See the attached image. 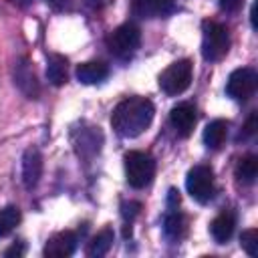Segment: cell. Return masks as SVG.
I'll use <instances>...</instances> for the list:
<instances>
[{
	"label": "cell",
	"mask_w": 258,
	"mask_h": 258,
	"mask_svg": "<svg viewBox=\"0 0 258 258\" xmlns=\"http://www.w3.org/2000/svg\"><path fill=\"white\" fill-rule=\"evenodd\" d=\"M226 135H228V121L216 119L208 123L204 129V143L208 149H220L226 141Z\"/></svg>",
	"instance_id": "9a60e30c"
},
{
	"label": "cell",
	"mask_w": 258,
	"mask_h": 258,
	"mask_svg": "<svg viewBox=\"0 0 258 258\" xmlns=\"http://www.w3.org/2000/svg\"><path fill=\"white\" fill-rule=\"evenodd\" d=\"M240 244L250 256H256L258 254V232L254 228L252 230H244L242 236H240Z\"/></svg>",
	"instance_id": "44dd1931"
},
{
	"label": "cell",
	"mask_w": 258,
	"mask_h": 258,
	"mask_svg": "<svg viewBox=\"0 0 258 258\" xmlns=\"http://www.w3.org/2000/svg\"><path fill=\"white\" fill-rule=\"evenodd\" d=\"M189 83H191V62L187 58L171 62L159 75V87L165 95H179L189 87Z\"/></svg>",
	"instance_id": "5b68a950"
},
{
	"label": "cell",
	"mask_w": 258,
	"mask_h": 258,
	"mask_svg": "<svg viewBox=\"0 0 258 258\" xmlns=\"http://www.w3.org/2000/svg\"><path fill=\"white\" fill-rule=\"evenodd\" d=\"M4 254L6 256H22L24 254V244H12Z\"/></svg>",
	"instance_id": "d4e9b609"
},
{
	"label": "cell",
	"mask_w": 258,
	"mask_h": 258,
	"mask_svg": "<svg viewBox=\"0 0 258 258\" xmlns=\"http://www.w3.org/2000/svg\"><path fill=\"white\" fill-rule=\"evenodd\" d=\"M139 42H141V32L137 26L133 24H121L119 28L113 30V34L109 36V50L121 58V60H127L131 58L137 48H139Z\"/></svg>",
	"instance_id": "8992f818"
},
{
	"label": "cell",
	"mask_w": 258,
	"mask_h": 258,
	"mask_svg": "<svg viewBox=\"0 0 258 258\" xmlns=\"http://www.w3.org/2000/svg\"><path fill=\"white\" fill-rule=\"evenodd\" d=\"M153 103L145 97H129L123 99L111 115V125L121 137H137L141 135L153 121Z\"/></svg>",
	"instance_id": "6da1fadb"
},
{
	"label": "cell",
	"mask_w": 258,
	"mask_h": 258,
	"mask_svg": "<svg viewBox=\"0 0 258 258\" xmlns=\"http://www.w3.org/2000/svg\"><path fill=\"white\" fill-rule=\"evenodd\" d=\"M42 175V155L38 149H26L22 155V183L26 189H32Z\"/></svg>",
	"instance_id": "30bf717a"
},
{
	"label": "cell",
	"mask_w": 258,
	"mask_h": 258,
	"mask_svg": "<svg viewBox=\"0 0 258 258\" xmlns=\"http://www.w3.org/2000/svg\"><path fill=\"white\" fill-rule=\"evenodd\" d=\"M256 85H258L256 71L250 69V67H242V69H236L228 77L226 93H228V97H232L236 101H246V99H250L254 95Z\"/></svg>",
	"instance_id": "52a82bcc"
},
{
	"label": "cell",
	"mask_w": 258,
	"mask_h": 258,
	"mask_svg": "<svg viewBox=\"0 0 258 258\" xmlns=\"http://www.w3.org/2000/svg\"><path fill=\"white\" fill-rule=\"evenodd\" d=\"M20 222V210L16 206H6L0 210V238L8 236Z\"/></svg>",
	"instance_id": "d6986e66"
},
{
	"label": "cell",
	"mask_w": 258,
	"mask_h": 258,
	"mask_svg": "<svg viewBox=\"0 0 258 258\" xmlns=\"http://www.w3.org/2000/svg\"><path fill=\"white\" fill-rule=\"evenodd\" d=\"M125 177L127 183L135 189H143L153 181L155 175V161L149 153L143 151H127L125 157Z\"/></svg>",
	"instance_id": "3957f363"
},
{
	"label": "cell",
	"mask_w": 258,
	"mask_h": 258,
	"mask_svg": "<svg viewBox=\"0 0 258 258\" xmlns=\"http://www.w3.org/2000/svg\"><path fill=\"white\" fill-rule=\"evenodd\" d=\"M240 4H242V0H220V8L226 10V12H234V10H238Z\"/></svg>",
	"instance_id": "cb8c5ba5"
},
{
	"label": "cell",
	"mask_w": 258,
	"mask_h": 258,
	"mask_svg": "<svg viewBox=\"0 0 258 258\" xmlns=\"http://www.w3.org/2000/svg\"><path fill=\"white\" fill-rule=\"evenodd\" d=\"M131 10L139 18H161L173 10V0H131Z\"/></svg>",
	"instance_id": "8fae6325"
},
{
	"label": "cell",
	"mask_w": 258,
	"mask_h": 258,
	"mask_svg": "<svg viewBox=\"0 0 258 258\" xmlns=\"http://www.w3.org/2000/svg\"><path fill=\"white\" fill-rule=\"evenodd\" d=\"M228 48H230V34L226 26L214 20H204L202 22V56L208 62H216L226 56Z\"/></svg>",
	"instance_id": "7a4b0ae2"
},
{
	"label": "cell",
	"mask_w": 258,
	"mask_h": 258,
	"mask_svg": "<svg viewBox=\"0 0 258 258\" xmlns=\"http://www.w3.org/2000/svg\"><path fill=\"white\" fill-rule=\"evenodd\" d=\"M258 175V159L254 155H246L236 165V177L242 183H254Z\"/></svg>",
	"instance_id": "ac0fdd59"
},
{
	"label": "cell",
	"mask_w": 258,
	"mask_h": 258,
	"mask_svg": "<svg viewBox=\"0 0 258 258\" xmlns=\"http://www.w3.org/2000/svg\"><path fill=\"white\" fill-rule=\"evenodd\" d=\"M163 234L167 240L177 242L185 234V218L177 212V208H167V214L163 218Z\"/></svg>",
	"instance_id": "5bb4252c"
},
{
	"label": "cell",
	"mask_w": 258,
	"mask_h": 258,
	"mask_svg": "<svg viewBox=\"0 0 258 258\" xmlns=\"http://www.w3.org/2000/svg\"><path fill=\"white\" fill-rule=\"evenodd\" d=\"M254 131H256V113H252V115L248 117V121H246V125H244V131H242V137L246 139V137L254 135Z\"/></svg>",
	"instance_id": "603a6c76"
},
{
	"label": "cell",
	"mask_w": 258,
	"mask_h": 258,
	"mask_svg": "<svg viewBox=\"0 0 258 258\" xmlns=\"http://www.w3.org/2000/svg\"><path fill=\"white\" fill-rule=\"evenodd\" d=\"M109 75V69L107 64L99 62V60H89V62H83L77 67V79L83 83V85H95V83H101L103 79H107Z\"/></svg>",
	"instance_id": "4fadbf2b"
},
{
	"label": "cell",
	"mask_w": 258,
	"mask_h": 258,
	"mask_svg": "<svg viewBox=\"0 0 258 258\" xmlns=\"http://www.w3.org/2000/svg\"><path fill=\"white\" fill-rule=\"evenodd\" d=\"M139 210H141V204L139 202H125L121 206V214H123V218L127 222H133V218L139 214Z\"/></svg>",
	"instance_id": "7402d4cb"
},
{
	"label": "cell",
	"mask_w": 258,
	"mask_h": 258,
	"mask_svg": "<svg viewBox=\"0 0 258 258\" xmlns=\"http://www.w3.org/2000/svg\"><path fill=\"white\" fill-rule=\"evenodd\" d=\"M196 107L191 103H179L171 109L169 113V123L173 125V129L177 131V135L181 137H187L191 131H194V125H196Z\"/></svg>",
	"instance_id": "ba28073f"
},
{
	"label": "cell",
	"mask_w": 258,
	"mask_h": 258,
	"mask_svg": "<svg viewBox=\"0 0 258 258\" xmlns=\"http://www.w3.org/2000/svg\"><path fill=\"white\" fill-rule=\"evenodd\" d=\"M234 226H236V216L232 212H222L218 214L212 224H210V232H212V238L218 242V244H226L232 234H234Z\"/></svg>",
	"instance_id": "7c38bea8"
},
{
	"label": "cell",
	"mask_w": 258,
	"mask_h": 258,
	"mask_svg": "<svg viewBox=\"0 0 258 258\" xmlns=\"http://www.w3.org/2000/svg\"><path fill=\"white\" fill-rule=\"evenodd\" d=\"M16 83H18V87L22 89L24 87V83H28V97L32 99L36 93L32 91V87L36 89V79H34V73L26 67V62H22V64H18V73H16Z\"/></svg>",
	"instance_id": "ffe728a7"
},
{
	"label": "cell",
	"mask_w": 258,
	"mask_h": 258,
	"mask_svg": "<svg viewBox=\"0 0 258 258\" xmlns=\"http://www.w3.org/2000/svg\"><path fill=\"white\" fill-rule=\"evenodd\" d=\"M111 246H113V230H111V228H105V230H101V232L89 242L87 254H89L91 258H99V256H105Z\"/></svg>",
	"instance_id": "e0dca14e"
},
{
	"label": "cell",
	"mask_w": 258,
	"mask_h": 258,
	"mask_svg": "<svg viewBox=\"0 0 258 258\" xmlns=\"http://www.w3.org/2000/svg\"><path fill=\"white\" fill-rule=\"evenodd\" d=\"M77 248V236L75 232L71 230H64V232H58L54 234L46 244H44V256L48 258H64V256H71Z\"/></svg>",
	"instance_id": "9c48e42d"
},
{
	"label": "cell",
	"mask_w": 258,
	"mask_h": 258,
	"mask_svg": "<svg viewBox=\"0 0 258 258\" xmlns=\"http://www.w3.org/2000/svg\"><path fill=\"white\" fill-rule=\"evenodd\" d=\"M185 187L187 194L200 202V204H208L214 194H216V185H214V171L208 165H194L187 171L185 177Z\"/></svg>",
	"instance_id": "277c9868"
},
{
	"label": "cell",
	"mask_w": 258,
	"mask_h": 258,
	"mask_svg": "<svg viewBox=\"0 0 258 258\" xmlns=\"http://www.w3.org/2000/svg\"><path fill=\"white\" fill-rule=\"evenodd\" d=\"M67 58L62 54H50L46 64V77L54 87H60L67 83Z\"/></svg>",
	"instance_id": "2e32d148"
}]
</instances>
